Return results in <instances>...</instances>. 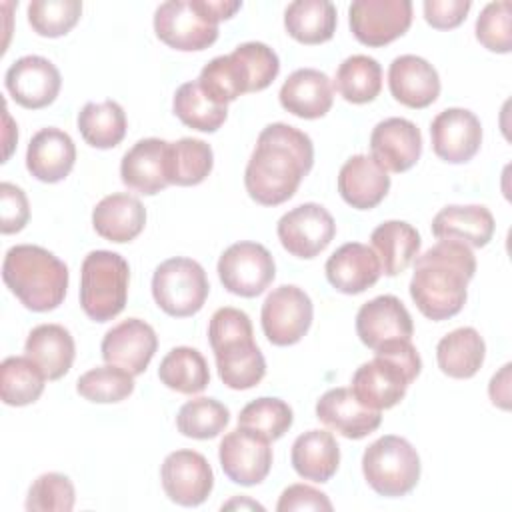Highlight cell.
<instances>
[{"instance_id": "obj_32", "label": "cell", "mask_w": 512, "mask_h": 512, "mask_svg": "<svg viewBox=\"0 0 512 512\" xmlns=\"http://www.w3.org/2000/svg\"><path fill=\"white\" fill-rule=\"evenodd\" d=\"M24 352L42 368L48 380H58L72 368L76 346L72 334L64 326L40 324L30 330Z\"/></svg>"}, {"instance_id": "obj_37", "label": "cell", "mask_w": 512, "mask_h": 512, "mask_svg": "<svg viewBox=\"0 0 512 512\" xmlns=\"http://www.w3.org/2000/svg\"><path fill=\"white\" fill-rule=\"evenodd\" d=\"M160 382L180 394H198L210 382L206 358L190 346L172 348L158 366Z\"/></svg>"}, {"instance_id": "obj_47", "label": "cell", "mask_w": 512, "mask_h": 512, "mask_svg": "<svg viewBox=\"0 0 512 512\" xmlns=\"http://www.w3.org/2000/svg\"><path fill=\"white\" fill-rule=\"evenodd\" d=\"M476 38L490 52L508 54L512 50V4L508 0L484 6L476 18Z\"/></svg>"}, {"instance_id": "obj_35", "label": "cell", "mask_w": 512, "mask_h": 512, "mask_svg": "<svg viewBox=\"0 0 512 512\" xmlns=\"http://www.w3.org/2000/svg\"><path fill=\"white\" fill-rule=\"evenodd\" d=\"M78 130L86 144L106 150L118 146L126 136V114L116 100L88 102L78 112Z\"/></svg>"}, {"instance_id": "obj_50", "label": "cell", "mask_w": 512, "mask_h": 512, "mask_svg": "<svg viewBox=\"0 0 512 512\" xmlns=\"http://www.w3.org/2000/svg\"><path fill=\"white\" fill-rule=\"evenodd\" d=\"M278 512L292 510H332L330 498L308 484H290L278 498Z\"/></svg>"}, {"instance_id": "obj_25", "label": "cell", "mask_w": 512, "mask_h": 512, "mask_svg": "<svg viewBox=\"0 0 512 512\" xmlns=\"http://www.w3.org/2000/svg\"><path fill=\"white\" fill-rule=\"evenodd\" d=\"M326 278L342 294H360L382 274L374 250L360 242H346L326 260Z\"/></svg>"}, {"instance_id": "obj_39", "label": "cell", "mask_w": 512, "mask_h": 512, "mask_svg": "<svg viewBox=\"0 0 512 512\" xmlns=\"http://www.w3.org/2000/svg\"><path fill=\"white\" fill-rule=\"evenodd\" d=\"M46 374L28 356H8L0 366V396L8 406H28L44 392Z\"/></svg>"}, {"instance_id": "obj_20", "label": "cell", "mask_w": 512, "mask_h": 512, "mask_svg": "<svg viewBox=\"0 0 512 512\" xmlns=\"http://www.w3.org/2000/svg\"><path fill=\"white\" fill-rule=\"evenodd\" d=\"M316 418L330 430L350 440L372 434L380 422V410L364 406L350 388H332L316 402Z\"/></svg>"}, {"instance_id": "obj_3", "label": "cell", "mask_w": 512, "mask_h": 512, "mask_svg": "<svg viewBox=\"0 0 512 512\" xmlns=\"http://www.w3.org/2000/svg\"><path fill=\"white\" fill-rule=\"evenodd\" d=\"M8 290L32 312H48L64 302L68 268L50 250L36 244L12 246L2 262Z\"/></svg>"}, {"instance_id": "obj_33", "label": "cell", "mask_w": 512, "mask_h": 512, "mask_svg": "<svg viewBox=\"0 0 512 512\" xmlns=\"http://www.w3.org/2000/svg\"><path fill=\"white\" fill-rule=\"evenodd\" d=\"M486 344L476 328L462 326L448 332L436 346L440 370L458 380L472 378L484 364Z\"/></svg>"}, {"instance_id": "obj_53", "label": "cell", "mask_w": 512, "mask_h": 512, "mask_svg": "<svg viewBox=\"0 0 512 512\" xmlns=\"http://www.w3.org/2000/svg\"><path fill=\"white\" fill-rule=\"evenodd\" d=\"M230 510V508H250V510H264V506L262 504H258V502H254V500H250V498H232L230 502H226V504H222V510Z\"/></svg>"}, {"instance_id": "obj_41", "label": "cell", "mask_w": 512, "mask_h": 512, "mask_svg": "<svg viewBox=\"0 0 512 512\" xmlns=\"http://www.w3.org/2000/svg\"><path fill=\"white\" fill-rule=\"evenodd\" d=\"M172 108L182 124L200 132H216L228 116V108L208 98V94L200 88L198 80L184 82L176 90Z\"/></svg>"}, {"instance_id": "obj_28", "label": "cell", "mask_w": 512, "mask_h": 512, "mask_svg": "<svg viewBox=\"0 0 512 512\" xmlns=\"http://www.w3.org/2000/svg\"><path fill=\"white\" fill-rule=\"evenodd\" d=\"M92 226L102 238L124 244L144 230L146 208L136 196L124 192L104 196L92 210Z\"/></svg>"}, {"instance_id": "obj_6", "label": "cell", "mask_w": 512, "mask_h": 512, "mask_svg": "<svg viewBox=\"0 0 512 512\" xmlns=\"http://www.w3.org/2000/svg\"><path fill=\"white\" fill-rule=\"evenodd\" d=\"M362 472L376 494L400 498L420 480V456L406 438L386 434L364 450Z\"/></svg>"}, {"instance_id": "obj_15", "label": "cell", "mask_w": 512, "mask_h": 512, "mask_svg": "<svg viewBox=\"0 0 512 512\" xmlns=\"http://www.w3.org/2000/svg\"><path fill=\"white\" fill-rule=\"evenodd\" d=\"M4 84L16 104L28 110H40L56 100L62 78L48 58L28 54L10 64Z\"/></svg>"}, {"instance_id": "obj_1", "label": "cell", "mask_w": 512, "mask_h": 512, "mask_svg": "<svg viewBox=\"0 0 512 512\" xmlns=\"http://www.w3.org/2000/svg\"><path fill=\"white\" fill-rule=\"evenodd\" d=\"M312 164L314 146L306 132L284 122L268 124L246 164V192L262 206H278L296 194Z\"/></svg>"}, {"instance_id": "obj_7", "label": "cell", "mask_w": 512, "mask_h": 512, "mask_svg": "<svg viewBox=\"0 0 512 512\" xmlns=\"http://www.w3.org/2000/svg\"><path fill=\"white\" fill-rule=\"evenodd\" d=\"M218 16L210 0H168L154 12V32L170 48L198 52L218 38Z\"/></svg>"}, {"instance_id": "obj_8", "label": "cell", "mask_w": 512, "mask_h": 512, "mask_svg": "<svg viewBox=\"0 0 512 512\" xmlns=\"http://www.w3.org/2000/svg\"><path fill=\"white\" fill-rule=\"evenodd\" d=\"M208 292L206 272L192 258H168L154 270L152 296L158 308L174 318H186L200 312Z\"/></svg>"}, {"instance_id": "obj_21", "label": "cell", "mask_w": 512, "mask_h": 512, "mask_svg": "<svg viewBox=\"0 0 512 512\" xmlns=\"http://www.w3.org/2000/svg\"><path fill=\"white\" fill-rule=\"evenodd\" d=\"M388 86L394 100L408 108H426L440 94L436 68L416 54H402L388 68Z\"/></svg>"}, {"instance_id": "obj_51", "label": "cell", "mask_w": 512, "mask_h": 512, "mask_svg": "<svg viewBox=\"0 0 512 512\" xmlns=\"http://www.w3.org/2000/svg\"><path fill=\"white\" fill-rule=\"evenodd\" d=\"M470 8V0H426L424 18L436 30H450L464 22Z\"/></svg>"}, {"instance_id": "obj_4", "label": "cell", "mask_w": 512, "mask_h": 512, "mask_svg": "<svg viewBox=\"0 0 512 512\" xmlns=\"http://www.w3.org/2000/svg\"><path fill=\"white\" fill-rule=\"evenodd\" d=\"M422 360L410 340H390L374 350V358L360 364L350 390L368 408L386 410L396 406L408 386L418 378Z\"/></svg>"}, {"instance_id": "obj_5", "label": "cell", "mask_w": 512, "mask_h": 512, "mask_svg": "<svg viewBox=\"0 0 512 512\" xmlns=\"http://www.w3.org/2000/svg\"><path fill=\"white\" fill-rule=\"evenodd\" d=\"M130 266L110 250H92L80 270V304L94 322L116 318L128 300Z\"/></svg>"}, {"instance_id": "obj_17", "label": "cell", "mask_w": 512, "mask_h": 512, "mask_svg": "<svg viewBox=\"0 0 512 512\" xmlns=\"http://www.w3.org/2000/svg\"><path fill=\"white\" fill-rule=\"evenodd\" d=\"M158 348V338L154 328L140 320L128 318L112 326L102 338V358L106 364L124 368L132 376H138L150 364Z\"/></svg>"}, {"instance_id": "obj_52", "label": "cell", "mask_w": 512, "mask_h": 512, "mask_svg": "<svg viewBox=\"0 0 512 512\" xmlns=\"http://www.w3.org/2000/svg\"><path fill=\"white\" fill-rule=\"evenodd\" d=\"M510 368H512L510 364H504L502 370L492 376L490 386H488L492 404L502 410L510 408Z\"/></svg>"}, {"instance_id": "obj_44", "label": "cell", "mask_w": 512, "mask_h": 512, "mask_svg": "<svg viewBox=\"0 0 512 512\" xmlns=\"http://www.w3.org/2000/svg\"><path fill=\"white\" fill-rule=\"evenodd\" d=\"M76 390L82 398L90 402H98V404L122 402L134 392V376L114 364L96 366L78 378Z\"/></svg>"}, {"instance_id": "obj_42", "label": "cell", "mask_w": 512, "mask_h": 512, "mask_svg": "<svg viewBox=\"0 0 512 512\" xmlns=\"http://www.w3.org/2000/svg\"><path fill=\"white\" fill-rule=\"evenodd\" d=\"M230 422L228 408L214 398H194L180 406L176 414V428L182 436L208 440L216 438Z\"/></svg>"}, {"instance_id": "obj_46", "label": "cell", "mask_w": 512, "mask_h": 512, "mask_svg": "<svg viewBox=\"0 0 512 512\" xmlns=\"http://www.w3.org/2000/svg\"><path fill=\"white\" fill-rule=\"evenodd\" d=\"M76 502L74 484L60 472L40 474L26 496L28 512H70Z\"/></svg>"}, {"instance_id": "obj_16", "label": "cell", "mask_w": 512, "mask_h": 512, "mask_svg": "<svg viewBox=\"0 0 512 512\" xmlns=\"http://www.w3.org/2000/svg\"><path fill=\"white\" fill-rule=\"evenodd\" d=\"M430 138L438 158L450 164H464L480 150L482 124L478 116L466 108H446L434 116Z\"/></svg>"}, {"instance_id": "obj_27", "label": "cell", "mask_w": 512, "mask_h": 512, "mask_svg": "<svg viewBox=\"0 0 512 512\" xmlns=\"http://www.w3.org/2000/svg\"><path fill=\"white\" fill-rule=\"evenodd\" d=\"M494 216L486 206H444L432 220V234L438 240H456L470 248L486 246L494 236Z\"/></svg>"}, {"instance_id": "obj_45", "label": "cell", "mask_w": 512, "mask_h": 512, "mask_svg": "<svg viewBox=\"0 0 512 512\" xmlns=\"http://www.w3.org/2000/svg\"><path fill=\"white\" fill-rule=\"evenodd\" d=\"M80 0H34L28 4V22L40 36L58 38L68 34L80 20Z\"/></svg>"}, {"instance_id": "obj_2", "label": "cell", "mask_w": 512, "mask_h": 512, "mask_svg": "<svg viewBox=\"0 0 512 512\" xmlns=\"http://www.w3.org/2000/svg\"><path fill=\"white\" fill-rule=\"evenodd\" d=\"M474 272L476 258L470 246L440 240L414 258L410 296L428 320H448L464 308Z\"/></svg>"}, {"instance_id": "obj_31", "label": "cell", "mask_w": 512, "mask_h": 512, "mask_svg": "<svg viewBox=\"0 0 512 512\" xmlns=\"http://www.w3.org/2000/svg\"><path fill=\"white\" fill-rule=\"evenodd\" d=\"M370 242L386 276L402 274L414 262L422 244L418 230L404 220L382 222L374 228Z\"/></svg>"}, {"instance_id": "obj_29", "label": "cell", "mask_w": 512, "mask_h": 512, "mask_svg": "<svg viewBox=\"0 0 512 512\" xmlns=\"http://www.w3.org/2000/svg\"><path fill=\"white\" fill-rule=\"evenodd\" d=\"M220 380L232 390L254 388L266 374V360L254 336L228 340L212 348Z\"/></svg>"}, {"instance_id": "obj_40", "label": "cell", "mask_w": 512, "mask_h": 512, "mask_svg": "<svg viewBox=\"0 0 512 512\" xmlns=\"http://www.w3.org/2000/svg\"><path fill=\"white\" fill-rule=\"evenodd\" d=\"M334 86L346 102H372L382 90V66L372 56L352 54L338 66Z\"/></svg>"}, {"instance_id": "obj_48", "label": "cell", "mask_w": 512, "mask_h": 512, "mask_svg": "<svg viewBox=\"0 0 512 512\" xmlns=\"http://www.w3.org/2000/svg\"><path fill=\"white\" fill-rule=\"evenodd\" d=\"M246 66L250 78V92L268 88L280 72L278 54L264 42H244L232 50Z\"/></svg>"}, {"instance_id": "obj_19", "label": "cell", "mask_w": 512, "mask_h": 512, "mask_svg": "<svg viewBox=\"0 0 512 512\" xmlns=\"http://www.w3.org/2000/svg\"><path fill=\"white\" fill-rule=\"evenodd\" d=\"M370 152L386 172H406L422 154L420 128L406 118H386L370 134Z\"/></svg>"}, {"instance_id": "obj_14", "label": "cell", "mask_w": 512, "mask_h": 512, "mask_svg": "<svg viewBox=\"0 0 512 512\" xmlns=\"http://www.w3.org/2000/svg\"><path fill=\"white\" fill-rule=\"evenodd\" d=\"M166 496L180 506H200L214 488V474L208 460L196 450L170 452L160 468Z\"/></svg>"}, {"instance_id": "obj_23", "label": "cell", "mask_w": 512, "mask_h": 512, "mask_svg": "<svg viewBox=\"0 0 512 512\" xmlns=\"http://www.w3.org/2000/svg\"><path fill=\"white\" fill-rule=\"evenodd\" d=\"M166 158V140L142 138L122 156L120 178L130 190L154 196L170 184L166 176Z\"/></svg>"}, {"instance_id": "obj_11", "label": "cell", "mask_w": 512, "mask_h": 512, "mask_svg": "<svg viewBox=\"0 0 512 512\" xmlns=\"http://www.w3.org/2000/svg\"><path fill=\"white\" fill-rule=\"evenodd\" d=\"M354 38L364 46H386L406 34L412 24L410 0H356L348 8Z\"/></svg>"}, {"instance_id": "obj_38", "label": "cell", "mask_w": 512, "mask_h": 512, "mask_svg": "<svg viewBox=\"0 0 512 512\" xmlns=\"http://www.w3.org/2000/svg\"><path fill=\"white\" fill-rule=\"evenodd\" d=\"M198 84L208 94V98L222 106L250 92V78L246 66L234 52L212 58L202 68Z\"/></svg>"}, {"instance_id": "obj_9", "label": "cell", "mask_w": 512, "mask_h": 512, "mask_svg": "<svg viewBox=\"0 0 512 512\" xmlns=\"http://www.w3.org/2000/svg\"><path fill=\"white\" fill-rule=\"evenodd\" d=\"M218 276L228 292L254 298L272 284L276 264L266 246L258 242H236L222 252Z\"/></svg>"}, {"instance_id": "obj_24", "label": "cell", "mask_w": 512, "mask_h": 512, "mask_svg": "<svg viewBox=\"0 0 512 512\" xmlns=\"http://www.w3.org/2000/svg\"><path fill=\"white\" fill-rule=\"evenodd\" d=\"M390 190L388 172L368 154L348 158L338 172V192L356 210L378 206Z\"/></svg>"}, {"instance_id": "obj_36", "label": "cell", "mask_w": 512, "mask_h": 512, "mask_svg": "<svg viewBox=\"0 0 512 512\" xmlns=\"http://www.w3.org/2000/svg\"><path fill=\"white\" fill-rule=\"evenodd\" d=\"M214 166V152L200 138H180L168 142L166 176L176 186H196L206 180Z\"/></svg>"}, {"instance_id": "obj_10", "label": "cell", "mask_w": 512, "mask_h": 512, "mask_svg": "<svg viewBox=\"0 0 512 512\" xmlns=\"http://www.w3.org/2000/svg\"><path fill=\"white\" fill-rule=\"evenodd\" d=\"M312 316L314 306L310 296L294 284L274 288L266 296L260 312L264 336L274 346H292L300 342L310 330Z\"/></svg>"}, {"instance_id": "obj_13", "label": "cell", "mask_w": 512, "mask_h": 512, "mask_svg": "<svg viewBox=\"0 0 512 512\" xmlns=\"http://www.w3.org/2000/svg\"><path fill=\"white\" fill-rule=\"evenodd\" d=\"M218 458L224 474L232 482L240 486H256L272 468L270 440L238 426L222 438Z\"/></svg>"}, {"instance_id": "obj_34", "label": "cell", "mask_w": 512, "mask_h": 512, "mask_svg": "<svg viewBox=\"0 0 512 512\" xmlns=\"http://www.w3.org/2000/svg\"><path fill=\"white\" fill-rule=\"evenodd\" d=\"M338 24L336 6L328 0H294L284 12L286 32L302 44L328 42Z\"/></svg>"}, {"instance_id": "obj_22", "label": "cell", "mask_w": 512, "mask_h": 512, "mask_svg": "<svg viewBox=\"0 0 512 512\" xmlns=\"http://www.w3.org/2000/svg\"><path fill=\"white\" fill-rule=\"evenodd\" d=\"M278 98L286 112L298 118L316 120L326 116L332 108L334 84L316 68H300L284 80Z\"/></svg>"}, {"instance_id": "obj_12", "label": "cell", "mask_w": 512, "mask_h": 512, "mask_svg": "<svg viewBox=\"0 0 512 512\" xmlns=\"http://www.w3.org/2000/svg\"><path fill=\"white\" fill-rule=\"evenodd\" d=\"M276 234L288 254L310 260L332 242L336 236V222L324 206L306 202L288 210L278 220Z\"/></svg>"}, {"instance_id": "obj_30", "label": "cell", "mask_w": 512, "mask_h": 512, "mask_svg": "<svg viewBox=\"0 0 512 512\" xmlns=\"http://www.w3.org/2000/svg\"><path fill=\"white\" fill-rule=\"evenodd\" d=\"M292 468L298 476L312 482H328L340 464V446L328 430H308L300 434L290 452Z\"/></svg>"}, {"instance_id": "obj_43", "label": "cell", "mask_w": 512, "mask_h": 512, "mask_svg": "<svg viewBox=\"0 0 512 512\" xmlns=\"http://www.w3.org/2000/svg\"><path fill=\"white\" fill-rule=\"evenodd\" d=\"M294 422L292 408L272 396H262L252 402H248L238 416V426L246 428L270 442L282 438Z\"/></svg>"}, {"instance_id": "obj_49", "label": "cell", "mask_w": 512, "mask_h": 512, "mask_svg": "<svg viewBox=\"0 0 512 512\" xmlns=\"http://www.w3.org/2000/svg\"><path fill=\"white\" fill-rule=\"evenodd\" d=\"M0 230L2 234L20 232L30 218V204L24 190L12 182L0 184Z\"/></svg>"}, {"instance_id": "obj_26", "label": "cell", "mask_w": 512, "mask_h": 512, "mask_svg": "<svg viewBox=\"0 0 512 512\" xmlns=\"http://www.w3.org/2000/svg\"><path fill=\"white\" fill-rule=\"evenodd\" d=\"M76 162V146L68 132L60 128L38 130L26 150V168L40 182L64 180Z\"/></svg>"}, {"instance_id": "obj_18", "label": "cell", "mask_w": 512, "mask_h": 512, "mask_svg": "<svg viewBox=\"0 0 512 512\" xmlns=\"http://www.w3.org/2000/svg\"><path fill=\"white\" fill-rule=\"evenodd\" d=\"M356 334L372 350L390 340H412V316L400 298L382 294L360 306L356 314Z\"/></svg>"}]
</instances>
